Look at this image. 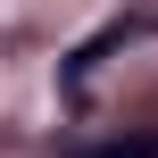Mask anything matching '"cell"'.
<instances>
[{
	"mask_svg": "<svg viewBox=\"0 0 158 158\" xmlns=\"http://www.w3.org/2000/svg\"><path fill=\"white\" fill-rule=\"evenodd\" d=\"M83 158H158V142H100V150H83Z\"/></svg>",
	"mask_w": 158,
	"mask_h": 158,
	"instance_id": "6da1fadb",
	"label": "cell"
}]
</instances>
